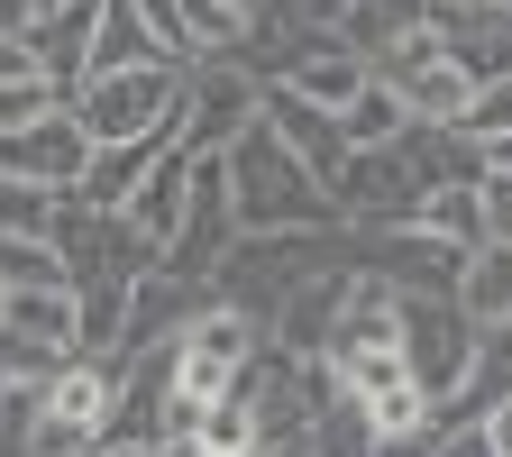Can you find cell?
Returning a JSON list of instances; mask_svg holds the SVG:
<instances>
[{"label":"cell","instance_id":"cell-1","mask_svg":"<svg viewBox=\"0 0 512 457\" xmlns=\"http://www.w3.org/2000/svg\"><path fill=\"white\" fill-rule=\"evenodd\" d=\"M220 174H229V202H238V229H247V238H275V229H339L330 183H320V174L275 138V119H256L247 138L220 156Z\"/></svg>","mask_w":512,"mask_h":457},{"label":"cell","instance_id":"cell-2","mask_svg":"<svg viewBox=\"0 0 512 457\" xmlns=\"http://www.w3.org/2000/svg\"><path fill=\"white\" fill-rule=\"evenodd\" d=\"M339 266H357V229H275V238H238L229 266L211 275V293L275 330V311H284L302 284L339 275Z\"/></svg>","mask_w":512,"mask_h":457},{"label":"cell","instance_id":"cell-3","mask_svg":"<svg viewBox=\"0 0 512 457\" xmlns=\"http://www.w3.org/2000/svg\"><path fill=\"white\" fill-rule=\"evenodd\" d=\"M183 83L192 64H138V74H92L74 92V119L92 147H128V138H165L183 119Z\"/></svg>","mask_w":512,"mask_h":457},{"label":"cell","instance_id":"cell-4","mask_svg":"<svg viewBox=\"0 0 512 457\" xmlns=\"http://www.w3.org/2000/svg\"><path fill=\"white\" fill-rule=\"evenodd\" d=\"M476 348H485V330L467 320L458 293H403V366H412V384H421L439 412L467 394Z\"/></svg>","mask_w":512,"mask_h":457},{"label":"cell","instance_id":"cell-5","mask_svg":"<svg viewBox=\"0 0 512 457\" xmlns=\"http://www.w3.org/2000/svg\"><path fill=\"white\" fill-rule=\"evenodd\" d=\"M256 119H266V74H247L238 55L192 64V83H183V119H174L192 156H229Z\"/></svg>","mask_w":512,"mask_h":457},{"label":"cell","instance_id":"cell-6","mask_svg":"<svg viewBox=\"0 0 512 457\" xmlns=\"http://www.w3.org/2000/svg\"><path fill=\"white\" fill-rule=\"evenodd\" d=\"M0 174H19V183H46V192H83V174H92V138H83L74 101H55L46 119L10 128V138H0Z\"/></svg>","mask_w":512,"mask_h":457},{"label":"cell","instance_id":"cell-7","mask_svg":"<svg viewBox=\"0 0 512 457\" xmlns=\"http://www.w3.org/2000/svg\"><path fill=\"white\" fill-rule=\"evenodd\" d=\"M266 83H284V92H302V101H320V110H348V101L375 83V64L348 55L339 37H293V46L275 55V74H266Z\"/></svg>","mask_w":512,"mask_h":457},{"label":"cell","instance_id":"cell-8","mask_svg":"<svg viewBox=\"0 0 512 457\" xmlns=\"http://www.w3.org/2000/svg\"><path fill=\"white\" fill-rule=\"evenodd\" d=\"M384 83H394L403 92V110H412V128H467L476 119V74H467V64L458 55H448V37H439V55H421V64H403V74H384Z\"/></svg>","mask_w":512,"mask_h":457},{"label":"cell","instance_id":"cell-9","mask_svg":"<svg viewBox=\"0 0 512 457\" xmlns=\"http://www.w3.org/2000/svg\"><path fill=\"white\" fill-rule=\"evenodd\" d=\"M266 119H275V138L320 174V183H339L348 174V128H339V110H320V101H302V92H284V83H266Z\"/></svg>","mask_w":512,"mask_h":457},{"label":"cell","instance_id":"cell-10","mask_svg":"<svg viewBox=\"0 0 512 457\" xmlns=\"http://www.w3.org/2000/svg\"><path fill=\"white\" fill-rule=\"evenodd\" d=\"M192 165H202V156H192V147L174 138V147L156 156V174L138 183V202H128V211H119L128 229H138V238L156 247V266H165V247L183 238V211H192Z\"/></svg>","mask_w":512,"mask_h":457},{"label":"cell","instance_id":"cell-11","mask_svg":"<svg viewBox=\"0 0 512 457\" xmlns=\"http://www.w3.org/2000/svg\"><path fill=\"white\" fill-rule=\"evenodd\" d=\"M92 37H101V0H74V10H46L37 28H28V46H37V64H46V83L74 101L83 83H92Z\"/></svg>","mask_w":512,"mask_h":457},{"label":"cell","instance_id":"cell-12","mask_svg":"<svg viewBox=\"0 0 512 457\" xmlns=\"http://www.w3.org/2000/svg\"><path fill=\"white\" fill-rule=\"evenodd\" d=\"M183 138V128H165V138H128V147H92V174H83V192H74V202H92V211H128V202H138V183L156 174V156Z\"/></svg>","mask_w":512,"mask_h":457},{"label":"cell","instance_id":"cell-13","mask_svg":"<svg viewBox=\"0 0 512 457\" xmlns=\"http://www.w3.org/2000/svg\"><path fill=\"white\" fill-rule=\"evenodd\" d=\"M421 28H430V0H348L339 46H348V55H366V64H394Z\"/></svg>","mask_w":512,"mask_h":457},{"label":"cell","instance_id":"cell-14","mask_svg":"<svg viewBox=\"0 0 512 457\" xmlns=\"http://www.w3.org/2000/svg\"><path fill=\"white\" fill-rule=\"evenodd\" d=\"M458 302H467V320L494 339V330H512V238H485L467 266H458Z\"/></svg>","mask_w":512,"mask_h":457},{"label":"cell","instance_id":"cell-15","mask_svg":"<svg viewBox=\"0 0 512 457\" xmlns=\"http://www.w3.org/2000/svg\"><path fill=\"white\" fill-rule=\"evenodd\" d=\"M138 64H174L165 37L147 28L138 0H101V37H92V74H138Z\"/></svg>","mask_w":512,"mask_h":457},{"label":"cell","instance_id":"cell-16","mask_svg":"<svg viewBox=\"0 0 512 457\" xmlns=\"http://www.w3.org/2000/svg\"><path fill=\"white\" fill-rule=\"evenodd\" d=\"M476 183H485V174H476ZM476 183H439V192H421L412 229H421L430 247H448V256H476V247H485V202H476Z\"/></svg>","mask_w":512,"mask_h":457},{"label":"cell","instance_id":"cell-17","mask_svg":"<svg viewBox=\"0 0 512 457\" xmlns=\"http://www.w3.org/2000/svg\"><path fill=\"white\" fill-rule=\"evenodd\" d=\"M448 55L467 64L476 83H512V10H485V19H439Z\"/></svg>","mask_w":512,"mask_h":457},{"label":"cell","instance_id":"cell-18","mask_svg":"<svg viewBox=\"0 0 512 457\" xmlns=\"http://www.w3.org/2000/svg\"><path fill=\"white\" fill-rule=\"evenodd\" d=\"M339 128H348V147H357V156H375V147H394L403 128H412V110H403V92H394V83L375 74V83L339 110Z\"/></svg>","mask_w":512,"mask_h":457},{"label":"cell","instance_id":"cell-19","mask_svg":"<svg viewBox=\"0 0 512 457\" xmlns=\"http://www.w3.org/2000/svg\"><path fill=\"white\" fill-rule=\"evenodd\" d=\"M64 202H74V192H46V183H19V174H0V238H55Z\"/></svg>","mask_w":512,"mask_h":457},{"label":"cell","instance_id":"cell-20","mask_svg":"<svg viewBox=\"0 0 512 457\" xmlns=\"http://www.w3.org/2000/svg\"><path fill=\"white\" fill-rule=\"evenodd\" d=\"M467 138H476V147H485V138H512V83H485V92H476Z\"/></svg>","mask_w":512,"mask_h":457},{"label":"cell","instance_id":"cell-21","mask_svg":"<svg viewBox=\"0 0 512 457\" xmlns=\"http://www.w3.org/2000/svg\"><path fill=\"white\" fill-rule=\"evenodd\" d=\"M476 202H485V238H512V174H485Z\"/></svg>","mask_w":512,"mask_h":457},{"label":"cell","instance_id":"cell-22","mask_svg":"<svg viewBox=\"0 0 512 457\" xmlns=\"http://www.w3.org/2000/svg\"><path fill=\"white\" fill-rule=\"evenodd\" d=\"M0 83H46L37 46H28V37H10V28H0Z\"/></svg>","mask_w":512,"mask_h":457},{"label":"cell","instance_id":"cell-23","mask_svg":"<svg viewBox=\"0 0 512 457\" xmlns=\"http://www.w3.org/2000/svg\"><path fill=\"white\" fill-rule=\"evenodd\" d=\"M439 457H503V448H494L485 421H476V430H439Z\"/></svg>","mask_w":512,"mask_h":457},{"label":"cell","instance_id":"cell-24","mask_svg":"<svg viewBox=\"0 0 512 457\" xmlns=\"http://www.w3.org/2000/svg\"><path fill=\"white\" fill-rule=\"evenodd\" d=\"M0 28H10V37H28V28H37V0H0Z\"/></svg>","mask_w":512,"mask_h":457},{"label":"cell","instance_id":"cell-25","mask_svg":"<svg viewBox=\"0 0 512 457\" xmlns=\"http://www.w3.org/2000/svg\"><path fill=\"white\" fill-rule=\"evenodd\" d=\"M476 156H485V174H512V138H485Z\"/></svg>","mask_w":512,"mask_h":457},{"label":"cell","instance_id":"cell-26","mask_svg":"<svg viewBox=\"0 0 512 457\" xmlns=\"http://www.w3.org/2000/svg\"><path fill=\"white\" fill-rule=\"evenodd\" d=\"M485 439H494V448H503V457H512V403H503V412H494V421H485Z\"/></svg>","mask_w":512,"mask_h":457},{"label":"cell","instance_id":"cell-27","mask_svg":"<svg viewBox=\"0 0 512 457\" xmlns=\"http://www.w3.org/2000/svg\"><path fill=\"white\" fill-rule=\"evenodd\" d=\"M92 457H192V448H92Z\"/></svg>","mask_w":512,"mask_h":457},{"label":"cell","instance_id":"cell-28","mask_svg":"<svg viewBox=\"0 0 512 457\" xmlns=\"http://www.w3.org/2000/svg\"><path fill=\"white\" fill-rule=\"evenodd\" d=\"M0 330H10V284H0Z\"/></svg>","mask_w":512,"mask_h":457},{"label":"cell","instance_id":"cell-29","mask_svg":"<svg viewBox=\"0 0 512 457\" xmlns=\"http://www.w3.org/2000/svg\"><path fill=\"white\" fill-rule=\"evenodd\" d=\"M46 10H74V0H37V19H46Z\"/></svg>","mask_w":512,"mask_h":457},{"label":"cell","instance_id":"cell-30","mask_svg":"<svg viewBox=\"0 0 512 457\" xmlns=\"http://www.w3.org/2000/svg\"><path fill=\"white\" fill-rule=\"evenodd\" d=\"M0 394H10V375H0Z\"/></svg>","mask_w":512,"mask_h":457}]
</instances>
